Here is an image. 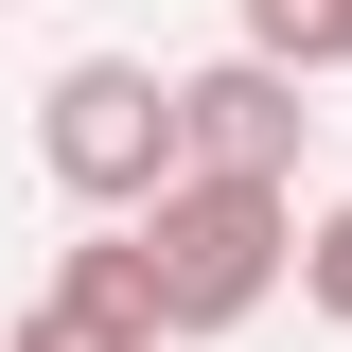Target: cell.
<instances>
[{
    "label": "cell",
    "mask_w": 352,
    "mask_h": 352,
    "mask_svg": "<svg viewBox=\"0 0 352 352\" xmlns=\"http://www.w3.org/2000/svg\"><path fill=\"white\" fill-rule=\"evenodd\" d=\"M141 264H159L176 335H247V317L300 282V194H264V176H176L159 212H141Z\"/></svg>",
    "instance_id": "7a4b0ae2"
},
{
    "label": "cell",
    "mask_w": 352,
    "mask_h": 352,
    "mask_svg": "<svg viewBox=\"0 0 352 352\" xmlns=\"http://www.w3.org/2000/svg\"><path fill=\"white\" fill-rule=\"evenodd\" d=\"M0 352H176L141 229H88V247H53V282L18 300V335H0Z\"/></svg>",
    "instance_id": "277c9868"
},
{
    "label": "cell",
    "mask_w": 352,
    "mask_h": 352,
    "mask_svg": "<svg viewBox=\"0 0 352 352\" xmlns=\"http://www.w3.org/2000/svg\"><path fill=\"white\" fill-rule=\"evenodd\" d=\"M300 141H317L300 71H264V53L176 71V159H194V176H264V194H300Z\"/></svg>",
    "instance_id": "3957f363"
},
{
    "label": "cell",
    "mask_w": 352,
    "mask_h": 352,
    "mask_svg": "<svg viewBox=\"0 0 352 352\" xmlns=\"http://www.w3.org/2000/svg\"><path fill=\"white\" fill-rule=\"evenodd\" d=\"M229 53H264V71H352V0H247Z\"/></svg>",
    "instance_id": "5b68a950"
},
{
    "label": "cell",
    "mask_w": 352,
    "mask_h": 352,
    "mask_svg": "<svg viewBox=\"0 0 352 352\" xmlns=\"http://www.w3.org/2000/svg\"><path fill=\"white\" fill-rule=\"evenodd\" d=\"M300 300L352 335V194H335V212H300Z\"/></svg>",
    "instance_id": "8992f818"
},
{
    "label": "cell",
    "mask_w": 352,
    "mask_h": 352,
    "mask_svg": "<svg viewBox=\"0 0 352 352\" xmlns=\"http://www.w3.org/2000/svg\"><path fill=\"white\" fill-rule=\"evenodd\" d=\"M36 176L71 194L88 229H141L176 176H194V159H176V71H159V53H71V71L36 88Z\"/></svg>",
    "instance_id": "6da1fadb"
}]
</instances>
